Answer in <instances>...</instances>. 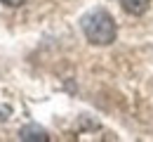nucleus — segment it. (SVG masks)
Segmentation results:
<instances>
[{"label":"nucleus","instance_id":"nucleus-1","mask_svg":"<svg viewBox=\"0 0 153 142\" xmlns=\"http://www.w3.org/2000/svg\"><path fill=\"white\" fill-rule=\"evenodd\" d=\"M82 33L92 45H111L115 41L118 29H115L113 17L106 10L97 7L82 17Z\"/></svg>","mask_w":153,"mask_h":142},{"label":"nucleus","instance_id":"nucleus-2","mask_svg":"<svg viewBox=\"0 0 153 142\" xmlns=\"http://www.w3.org/2000/svg\"><path fill=\"white\" fill-rule=\"evenodd\" d=\"M120 5H123V10H125L127 14L139 17V14H144V12L149 10L151 0H120Z\"/></svg>","mask_w":153,"mask_h":142},{"label":"nucleus","instance_id":"nucleus-3","mask_svg":"<svg viewBox=\"0 0 153 142\" xmlns=\"http://www.w3.org/2000/svg\"><path fill=\"white\" fill-rule=\"evenodd\" d=\"M2 5H7V7H19V5H24L26 0H0Z\"/></svg>","mask_w":153,"mask_h":142}]
</instances>
